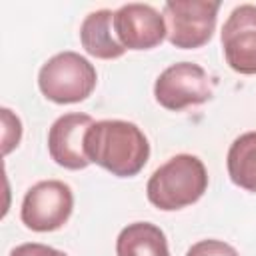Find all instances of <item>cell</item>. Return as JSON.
I'll list each match as a JSON object with an SVG mask.
<instances>
[{"label": "cell", "mask_w": 256, "mask_h": 256, "mask_svg": "<svg viewBox=\"0 0 256 256\" xmlns=\"http://www.w3.org/2000/svg\"><path fill=\"white\" fill-rule=\"evenodd\" d=\"M72 210V188L60 180H44L26 192L20 218L24 226L34 232H54L68 222Z\"/></svg>", "instance_id": "5b68a950"}, {"label": "cell", "mask_w": 256, "mask_h": 256, "mask_svg": "<svg viewBox=\"0 0 256 256\" xmlns=\"http://www.w3.org/2000/svg\"><path fill=\"white\" fill-rule=\"evenodd\" d=\"M218 10V0H168L162 16L170 44L182 50L204 46L214 34Z\"/></svg>", "instance_id": "277c9868"}, {"label": "cell", "mask_w": 256, "mask_h": 256, "mask_svg": "<svg viewBox=\"0 0 256 256\" xmlns=\"http://www.w3.org/2000/svg\"><path fill=\"white\" fill-rule=\"evenodd\" d=\"M186 256H240L234 246L222 242V240H200L190 250Z\"/></svg>", "instance_id": "5bb4252c"}, {"label": "cell", "mask_w": 256, "mask_h": 256, "mask_svg": "<svg viewBox=\"0 0 256 256\" xmlns=\"http://www.w3.org/2000/svg\"><path fill=\"white\" fill-rule=\"evenodd\" d=\"M2 152L4 154H10L18 144H20V138H22V124H20V118L12 114V110L8 108H2Z\"/></svg>", "instance_id": "4fadbf2b"}, {"label": "cell", "mask_w": 256, "mask_h": 256, "mask_svg": "<svg viewBox=\"0 0 256 256\" xmlns=\"http://www.w3.org/2000/svg\"><path fill=\"white\" fill-rule=\"evenodd\" d=\"M222 48L234 72L256 74V4H240L230 12L222 28Z\"/></svg>", "instance_id": "ba28073f"}, {"label": "cell", "mask_w": 256, "mask_h": 256, "mask_svg": "<svg viewBox=\"0 0 256 256\" xmlns=\"http://www.w3.org/2000/svg\"><path fill=\"white\" fill-rule=\"evenodd\" d=\"M98 82L96 68L78 52H60L52 56L38 74L40 92L56 104H76L86 100Z\"/></svg>", "instance_id": "3957f363"}, {"label": "cell", "mask_w": 256, "mask_h": 256, "mask_svg": "<svg viewBox=\"0 0 256 256\" xmlns=\"http://www.w3.org/2000/svg\"><path fill=\"white\" fill-rule=\"evenodd\" d=\"M118 256H170L164 232L152 222L128 224L116 240Z\"/></svg>", "instance_id": "8fae6325"}, {"label": "cell", "mask_w": 256, "mask_h": 256, "mask_svg": "<svg viewBox=\"0 0 256 256\" xmlns=\"http://www.w3.org/2000/svg\"><path fill=\"white\" fill-rule=\"evenodd\" d=\"M206 190L208 172L204 162L192 154H178L154 170L146 196L158 210L174 212L198 202Z\"/></svg>", "instance_id": "7a4b0ae2"}, {"label": "cell", "mask_w": 256, "mask_h": 256, "mask_svg": "<svg viewBox=\"0 0 256 256\" xmlns=\"http://www.w3.org/2000/svg\"><path fill=\"white\" fill-rule=\"evenodd\" d=\"M226 164L228 176L236 186L256 192V132H246L232 142Z\"/></svg>", "instance_id": "7c38bea8"}, {"label": "cell", "mask_w": 256, "mask_h": 256, "mask_svg": "<svg viewBox=\"0 0 256 256\" xmlns=\"http://www.w3.org/2000/svg\"><path fill=\"white\" fill-rule=\"evenodd\" d=\"M10 256H68L52 246H46V244H38V242H28V244H20L16 246Z\"/></svg>", "instance_id": "9a60e30c"}, {"label": "cell", "mask_w": 256, "mask_h": 256, "mask_svg": "<svg viewBox=\"0 0 256 256\" xmlns=\"http://www.w3.org/2000/svg\"><path fill=\"white\" fill-rule=\"evenodd\" d=\"M94 124L88 114H64L60 116L48 132V152L52 160L68 170H84L90 160L84 152V138Z\"/></svg>", "instance_id": "9c48e42d"}, {"label": "cell", "mask_w": 256, "mask_h": 256, "mask_svg": "<svg viewBox=\"0 0 256 256\" xmlns=\"http://www.w3.org/2000/svg\"><path fill=\"white\" fill-rule=\"evenodd\" d=\"M84 152L90 164L94 162L118 178H132L146 166L150 144L134 122L100 120L86 132Z\"/></svg>", "instance_id": "6da1fadb"}, {"label": "cell", "mask_w": 256, "mask_h": 256, "mask_svg": "<svg viewBox=\"0 0 256 256\" xmlns=\"http://www.w3.org/2000/svg\"><path fill=\"white\" fill-rule=\"evenodd\" d=\"M212 92L208 72L194 62H178L168 66L154 84L156 102L172 112L204 104L212 98Z\"/></svg>", "instance_id": "8992f818"}, {"label": "cell", "mask_w": 256, "mask_h": 256, "mask_svg": "<svg viewBox=\"0 0 256 256\" xmlns=\"http://www.w3.org/2000/svg\"><path fill=\"white\" fill-rule=\"evenodd\" d=\"M114 12L112 10H96L90 12L80 26V42L84 50L100 60H114L124 56L126 48L112 34Z\"/></svg>", "instance_id": "30bf717a"}, {"label": "cell", "mask_w": 256, "mask_h": 256, "mask_svg": "<svg viewBox=\"0 0 256 256\" xmlns=\"http://www.w3.org/2000/svg\"><path fill=\"white\" fill-rule=\"evenodd\" d=\"M114 32L126 50H150L168 36L164 16L150 4H124L114 12Z\"/></svg>", "instance_id": "52a82bcc"}]
</instances>
